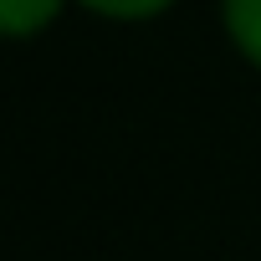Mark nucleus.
Masks as SVG:
<instances>
[{
    "label": "nucleus",
    "mask_w": 261,
    "mask_h": 261,
    "mask_svg": "<svg viewBox=\"0 0 261 261\" xmlns=\"http://www.w3.org/2000/svg\"><path fill=\"white\" fill-rule=\"evenodd\" d=\"M77 6L102 16V21H154V16H164L174 6V0H77Z\"/></svg>",
    "instance_id": "7ed1b4c3"
},
{
    "label": "nucleus",
    "mask_w": 261,
    "mask_h": 261,
    "mask_svg": "<svg viewBox=\"0 0 261 261\" xmlns=\"http://www.w3.org/2000/svg\"><path fill=\"white\" fill-rule=\"evenodd\" d=\"M220 21H225L230 46L251 67H261V0H220Z\"/></svg>",
    "instance_id": "f03ea898"
},
{
    "label": "nucleus",
    "mask_w": 261,
    "mask_h": 261,
    "mask_svg": "<svg viewBox=\"0 0 261 261\" xmlns=\"http://www.w3.org/2000/svg\"><path fill=\"white\" fill-rule=\"evenodd\" d=\"M62 6H67V0H0V41L41 36L62 16Z\"/></svg>",
    "instance_id": "f257e3e1"
}]
</instances>
